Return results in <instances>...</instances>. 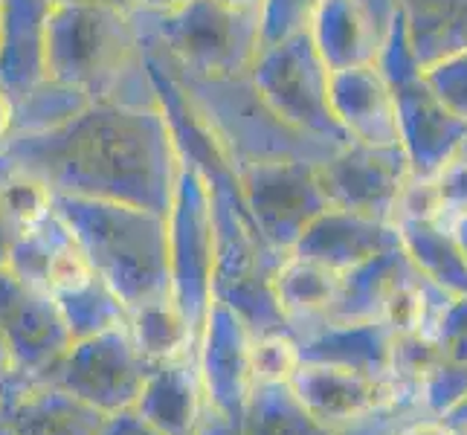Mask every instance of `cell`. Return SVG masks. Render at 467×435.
I'll return each mask as SVG.
<instances>
[{
	"instance_id": "1",
	"label": "cell",
	"mask_w": 467,
	"mask_h": 435,
	"mask_svg": "<svg viewBox=\"0 0 467 435\" xmlns=\"http://www.w3.org/2000/svg\"><path fill=\"white\" fill-rule=\"evenodd\" d=\"M0 157L41 177L56 195L114 201L169 215L174 192L163 128L151 108L90 105L44 134H18Z\"/></svg>"
},
{
	"instance_id": "2",
	"label": "cell",
	"mask_w": 467,
	"mask_h": 435,
	"mask_svg": "<svg viewBox=\"0 0 467 435\" xmlns=\"http://www.w3.org/2000/svg\"><path fill=\"white\" fill-rule=\"evenodd\" d=\"M56 215L67 223L96 276L117 290L128 311L171 296L166 215L70 195H56Z\"/></svg>"
},
{
	"instance_id": "3",
	"label": "cell",
	"mask_w": 467,
	"mask_h": 435,
	"mask_svg": "<svg viewBox=\"0 0 467 435\" xmlns=\"http://www.w3.org/2000/svg\"><path fill=\"white\" fill-rule=\"evenodd\" d=\"M140 32L125 6H53L47 32V76L82 90L93 105L149 108L137 88Z\"/></svg>"
},
{
	"instance_id": "4",
	"label": "cell",
	"mask_w": 467,
	"mask_h": 435,
	"mask_svg": "<svg viewBox=\"0 0 467 435\" xmlns=\"http://www.w3.org/2000/svg\"><path fill=\"white\" fill-rule=\"evenodd\" d=\"M149 372L151 363L140 354L125 326L73 343L44 383L82 398L105 415H117L137 407Z\"/></svg>"
},
{
	"instance_id": "5",
	"label": "cell",
	"mask_w": 467,
	"mask_h": 435,
	"mask_svg": "<svg viewBox=\"0 0 467 435\" xmlns=\"http://www.w3.org/2000/svg\"><path fill=\"white\" fill-rule=\"evenodd\" d=\"M0 328L12 343L15 372L38 383L73 346L53 296L26 287L9 267L0 270Z\"/></svg>"
},
{
	"instance_id": "6",
	"label": "cell",
	"mask_w": 467,
	"mask_h": 435,
	"mask_svg": "<svg viewBox=\"0 0 467 435\" xmlns=\"http://www.w3.org/2000/svg\"><path fill=\"white\" fill-rule=\"evenodd\" d=\"M253 334L223 302H213L198 346V368L203 395L215 409L244 421L253 398V368H250Z\"/></svg>"
},
{
	"instance_id": "7",
	"label": "cell",
	"mask_w": 467,
	"mask_h": 435,
	"mask_svg": "<svg viewBox=\"0 0 467 435\" xmlns=\"http://www.w3.org/2000/svg\"><path fill=\"white\" fill-rule=\"evenodd\" d=\"M195 203L174 198L169 209V273L171 299L189 319L192 331L203 334L209 308L215 302V250L209 223Z\"/></svg>"
},
{
	"instance_id": "8",
	"label": "cell",
	"mask_w": 467,
	"mask_h": 435,
	"mask_svg": "<svg viewBox=\"0 0 467 435\" xmlns=\"http://www.w3.org/2000/svg\"><path fill=\"white\" fill-rule=\"evenodd\" d=\"M0 421L18 435H99L108 415L53 383L12 372L0 380Z\"/></svg>"
},
{
	"instance_id": "9",
	"label": "cell",
	"mask_w": 467,
	"mask_h": 435,
	"mask_svg": "<svg viewBox=\"0 0 467 435\" xmlns=\"http://www.w3.org/2000/svg\"><path fill=\"white\" fill-rule=\"evenodd\" d=\"M291 389L305 409L331 430L392 404L398 398L392 380L326 363H302L291 380Z\"/></svg>"
},
{
	"instance_id": "10",
	"label": "cell",
	"mask_w": 467,
	"mask_h": 435,
	"mask_svg": "<svg viewBox=\"0 0 467 435\" xmlns=\"http://www.w3.org/2000/svg\"><path fill=\"white\" fill-rule=\"evenodd\" d=\"M50 0H4L0 4V90L18 102L47 82V32Z\"/></svg>"
},
{
	"instance_id": "11",
	"label": "cell",
	"mask_w": 467,
	"mask_h": 435,
	"mask_svg": "<svg viewBox=\"0 0 467 435\" xmlns=\"http://www.w3.org/2000/svg\"><path fill=\"white\" fill-rule=\"evenodd\" d=\"M9 270L26 287L47 296H56L58 290H67L96 273L82 247H78V241L67 230V223L56 215V209L38 227L15 238Z\"/></svg>"
},
{
	"instance_id": "12",
	"label": "cell",
	"mask_w": 467,
	"mask_h": 435,
	"mask_svg": "<svg viewBox=\"0 0 467 435\" xmlns=\"http://www.w3.org/2000/svg\"><path fill=\"white\" fill-rule=\"evenodd\" d=\"M203 400L198 354H189L151 366L134 409L163 435H195Z\"/></svg>"
},
{
	"instance_id": "13",
	"label": "cell",
	"mask_w": 467,
	"mask_h": 435,
	"mask_svg": "<svg viewBox=\"0 0 467 435\" xmlns=\"http://www.w3.org/2000/svg\"><path fill=\"white\" fill-rule=\"evenodd\" d=\"M395 334L383 322H358V326H334L326 322L308 334L302 346V363H326L389 380Z\"/></svg>"
},
{
	"instance_id": "14",
	"label": "cell",
	"mask_w": 467,
	"mask_h": 435,
	"mask_svg": "<svg viewBox=\"0 0 467 435\" xmlns=\"http://www.w3.org/2000/svg\"><path fill=\"white\" fill-rule=\"evenodd\" d=\"M273 282H276V294L287 316V331L296 340H305L328 322L334 302L340 296L343 273L296 253L285 264H279Z\"/></svg>"
},
{
	"instance_id": "15",
	"label": "cell",
	"mask_w": 467,
	"mask_h": 435,
	"mask_svg": "<svg viewBox=\"0 0 467 435\" xmlns=\"http://www.w3.org/2000/svg\"><path fill=\"white\" fill-rule=\"evenodd\" d=\"M128 334H131L134 346L151 366L198 354L201 346V337L192 331L189 319L171 296L134 308L131 316H128Z\"/></svg>"
},
{
	"instance_id": "16",
	"label": "cell",
	"mask_w": 467,
	"mask_h": 435,
	"mask_svg": "<svg viewBox=\"0 0 467 435\" xmlns=\"http://www.w3.org/2000/svg\"><path fill=\"white\" fill-rule=\"evenodd\" d=\"M53 302L73 337V343L125 328L128 316H131L128 305L117 296V290L96 276V273L67 290H58Z\"/></svg>"
},
{
	"instance_id": "17",
	"label": "cell",
	"mask_w": 467,
	"mask_h": 435,
	"mask_svg": "<svg viewBox=\"0 0 467 435\" xmlns=\"http://www.w3.org/2000/svg\"><path fill=\"white\" fill-rule=\"evenodd\" d=\"M334 430L314 418L291 389V383L255 386L244 435H331Z\"/></svg>"
},
{
	"instance_id": "18",
	"label": "cell",
	"mask_w": 467,
	"mask_h": 435,
	"mask_svg": "<svg viewBox=\"0 0 467 435\" xmlns=\"http://www.w3.org/2000/svg\"><path fill=\"white\" fill-rule=\"evenodd\" d=\"M93 102L82 90H76L56 78H47L36 90H29L24 99L12 102V131L9 137L18 134H44L53 128L70 122L82 110H88Z\"/></svg>"
},
{
	"instance_id": "19",
	"label": "cell",
	"mask_w": 467,
	"mask_h": 435,
	"mask_svg": "<svg viewBox=\"0 0 467 435\" xmlns=\"http://www.w3.org/2000/svg\"><path fill=\"white\" fill-rule=\"evenodd\" d=\"M56 209V192L41 177L0 157V212L15 235L38 227Z\"/></svg>"
},
{
	"instance_id": "20",
	"label": "cell",
	"mask_w": 467,
	"mask_h": 435,
	"mask_svg": "<svg viewBox=\"0 0 467 435\" xmlns=\"http://www.w3.org/2000/svg\"><path fill=\"white\" fill-rule=\"evenodd\" d=\"M439 343L421 334H395L392 343V368L389 380L398 398L421 400V386L439 363Z\"/></svg>"
},
{
	"instance_id": "21",
	"label": "cell",
	"mask_w": 467,
	"mask_h": 435,
	"mask_svg": "<svg viewBox=\"0 0 467 435\" xmlns=\"http://www.w3.org/2000/svg\"><path fill=\"white\" fill-rule=\"evenodd\" d=\"M302 366V346L291 331H273L253 337L250 368L255 386L291 383Z\"/></svg>"
},
{
	"instance_id": "22",
	"label": "cell",
	"mask_w": 467,
	"mask_h": 435,
	"mask_svg": "<svg viewBox=\"0 0 467 435\" xmlns=\"http://www.w3.org/2000/svg\"><path fill=\"white\" fill-rule=\"evenodd\" d=\"M421 418H430L421 407V400L395 398L392 404L337 427L331 435H404V430L412 427L415 421H421Z\"/></svg>"
},
{
	"instance_id": "23",
	"label": "cell",
	"mask_w": 467,
	"mask_h": 435,
	"mask_svg": "<svg viewBox=\"0 0 467 435\" xmlns=\"http://www.w3.org/2000/svg\"><path fill=\"white\" fill-rule=\"evenodd\" d=\"M441 360L467 363V296H459L436 337Z\"/></svg>"
},
{
	"instance_id": "24",
	"label": "cell",
	"mask_w": 467,
	"mask_h": 435,
	"mask_svg": "<svg viewBox=\"0 0 467 435\" xmlns=\"http://www.w3.org/2000/svg\"><path fill=\"white\" fill-rule=\"evenodd\" d=\"M439 181L441 189V201H444V218L447 215H456V223L467 218V169H453Z\"/></svg>"
},
{
	"instance_id": "25",
	"label": "cell",
	"mask_w": 467,
	"mask_h": 435,
	"mask_svg": "<svg viewBox=\"0 0 467 435\" xmlns=\"http://www.w3.org/2000/svg\"><path fill=\"white\" fill-rule=\"evenodd\" d=\"M195 435H244V421L230 418L227 412H221L209 400H203V412Z\"/></svg>"
},
{
	"instance_id": "26",
	"label": "cell",
	"mask_w": 467,
	"mask_h": 435,
	"mask_svg": "<svg viewBox=\"0 0 467 435\" xmlns=\"http://www.w3.org/2000/svg\"><path fill=\"white\" fill-rule=\"evenodd\" d=\"M99 435H163V432L154 430L146 418H140L137 409H125L117 415H108Z\"/></svg>"
},
{
	"instance_id": "27",
	"label": "cell",
	"mask_w": 467,
	"mask_h": 435,
	"mask_svg": "<svg viewBox=\"0 0 467 435\" xmlns=\"http://www.w3.org/2000/svg\"><path fill=\"white\" fill-rule=\"evenodd\" d=\"M404 435H462V432L453 424L441 421V418H421V421L407 427Z\"/></svg>"
},
{
	"instance_id": "28",
	"label": "cell",
	"mask_w": 467,
	"mask_h": 435,
	"mask_svg": "<svg viewBox=\"0 0 467 435\" xmlns=\"http://www.w3.org/2000/svg\"><path fill=\"white\" fill-rule=\"evenodd\" d=\"M15 230L9 227V221L0 212V270L9 267V255H12V244H15Z\"/></svg>"
},
{
	"instance_id": "29",
	"label": "cell",
	"mask_w": 467,
	"mask_h": 435,
	"mask_svg": "<svg viewBox=\"0 0 467 435\" xmlns=\"http://www.w3.org/2000/svg\"><path fill=\"white\" fill-rule=\"evenodd\" d=\"M12 372H15V351H12L6 331L0 328V380H4L6 375H12Z\"/></svg>"
},
{
	"instance_id": "30",
	"label": "cell",
	"mask_w": 467,
	"mask_h": 435,
	"mask_svg": "<svg viewBox=\"0 0 467 435\" xmlns=\"http://www.w3.org/2000/svg\"><path fill=\"white\" fill-rule=\"evenodd\" d=\"M9 131H12V102H9V96L0 90V145L9 140Z\"/></svg>"
},
{
	"instance_id": "31",
	"label": "cell",
	"mask_w": 467,
	"mask_h": 435,
	"mask_svg": "<svg viewBox=\"0 0 467 435\" xmlns=\"http://www.w3.org/2000/svg\"><path fill=\"white\" fill-rule=\"evenodd\" d=\"M53 6H125L128 0H50Z\"/></svg>"
},
{
	"instance_id": "32",
	"label": "cell",
	"mask_w": 467,
	"mask_h": 435,
	"mask_svg": "<svg viewBox=\"0 0 467 435\" xmlns=\"http://www.w3.org/2000/svg\"><path fill=\"white\" fill-rule=\"evenodd\" d=\"M444 421H447V424H453L462 435H467V409H464V412H453L450 418H444Z\"/></svg>"
},
{
	"instance_id": "33",
	"label": "cell",
	"mask_w": 467,
	"mask_h": 435,
	"mask_svg": "<svg viewBox=\"0 0 467 435\" xmlns=\"http://www.w3.org/2000/svg\"><path fill=\"white\" fill-rule=\"evenodd\" d=\"M0 435H18V432H15L6 421H0Z\"/></svg>"
},
{
	"instance_id": "34",
	"label": "cell",
	"mask_w": 467,
	"mask_h": 435,
	"mask_svg": "<svg viewBox=\"0 0 467 435\" xmlns=\"http://www.w3.org/2000/svg\"><path fill=\"white\" fill-rule=\"evenodd\" d=\"M464 409H467V404H464V407H462V409H456V412H464Z\"/></svg>"
},
{
	"instance_id": "35",
	"label": "cell",
	"mask_w": 467,
	"mask_h": 435,
	"mask_svg": "<svg viewBox=\"0 0 467 435\" xmlns=\"http://www.w3.org/2000/svg\"><path fill=\"white\" fill-rule=\"evenodd\" d=\"M0 4H4V0H0Z\"/></svg>"
}]
</instances>
